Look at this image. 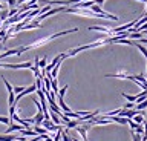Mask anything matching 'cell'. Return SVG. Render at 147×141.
<instances>
[{
	"label": "cell",
	"mask_w": 147,
	"mask_h": 141,
	"mask_svg": "<svg viewBox=\"0 0 147 141\" xmlns=\"http://www.w3.org/2000/svg\"><path fill=\"white\" fill-rule=\"evenodd\" d=\"M78 28H72V29H66V31H61V32H57V34H52V35H48V37H41L38 40H35V42H32L31 45H28L25 46V51H29L32 48H40V46H45V45L51 43L52 40L61 37V35H66V34H72V32H77Z\"/></svg>",
	"instance_id": "obj_1"
},
{
	"label": "cell",
	"mask_w": 147,
	"mask_h": 141,
	"mask_svg": "<svg viewBox=\"0 0 147 141\" xmlns=\"http://www.w3.org/2000/svg\"><path fill=\"white\" fill-rule=\"evenodd\" d=\"M0 67H3V69H31L32 63L25 61V63H20V65H14V63H0Z\"/></svg>",
	"instance_id": "obj_2"
},
{
	"label": "cell",
	"mask_w": 147,
	"mask_h": 141,
	"mask_svg": "<svg viewBox=\"0 0 147 141\" xmlns=\"http://www.w3.org/2000/svg\"><path fill=\"white\" fill-rule=\"evenodd\" d=\"M2 80H3L5 86H6V89H8V104H9V106H12V104H16V94H14V89H12L11 83H9L3 75H2Z\"/></svg>",
	"instance_id": "obj_3"
},
{
	"label": "cell",
	"mask_w": 147,
	"mask_h": 141,
	"mask_svg": "<svg viewBox=\"0 0 147 141\" xmlns=\"http://www.w3.org/2000/svg\"><path fill=\"white\" fill-rule=\"evenodd\" d=\"M64 9H66L64 6H60V8H52V9H49V11H46V12H41V14H38V17H37V20H35V22L45 20V19H48V17H51V16L57 14V12H64Z\"/></svg>",
	"instance_id": "obj_4"
},
{
	"label": "cell",
	"mask_w": 147,
	"mask_h": 141,
	"mask_svg": "<svg viewBox=\"0 0 147 141\" xmlns=\"http://www.w3.org/2000/svg\"><path fill=\"white\" fill-rule=\"evenodd\" d=\"M37 28H41L40 22H34V23H29V25H23L20 31H28V29H37Z\"/></svg>",
	"instance_id": "obj_5"
},
{
	"label": "cell",
	"mask_w": 147,
	"mask_h": 141,
	"mask_svg": "<svg viewBox=\"0 0 147 141\" xmlns=\"http://www.w3.org/2000/svg\"><path fill=\"white\" fill-rule=\"evenodd\" d=\"M16 138H18V136L17 135H11V134H2V135H0V141H14V140H16Z\"/></svg>",
	"instance_id": "obj_6"
},
{
	"label": "cell",
	"mask_w": 147,
	"mask_h": 141,
	"mask_svg": "<svg viewBox=\"0 0 147 141\" xmlns=\"http://www.w3.org/2000/svg\"><path fill=\"white\" fill-rule=\"evenodd\" d=\"M58 106H60V109H61V111H63L64 113L71 111V109H69V106H67L66 103H64V98H58Z\"/></svg>",
	"instance_id": "obj_7"
},
{
	"label": "cell",
	"mask_w": 147,
	"mask_h": 141,
	"mask_svg": "<svg viewBox=\"0 0 147 141\" xmlns=\"http://www.w3.org/2000/svg\"><path fill=\"white\" fill-rule=\"evenodd\" d=\"M147 98V90H142L141 94H138L136 95V100H135V104H138V103H141V101H144V100Z\"/></svg>",
	"instance_id": "obj_8"
},
{
	"label": "cell",
	"mask_w": 147,
	"mask_h": 141,
	"mask_svg": "<svg viewBox=\"0 0 147 141\" xmlns=\"http://www.w3.org/2000/svg\"><path fill=\"white\" fill-rule=\"evenodd\" d=\"M89 9H90V11H94V12H96V14H104V12H106V11L101 9V6H100V5H95V3L89 8Z\"/></svg>",
	"instance_id": "obj_9"
},
{
	"label": "cell",
	"mask_w": 147,
	"mask_h": 141,
	"mask_svg": "<svg viewBox=\"0 0 147 141\" xmlns=\"http://www.w3.org/2000/svg\"><path fill=\"white\" fill-rule=\"evenodd\" d=\"M32 129H34V130H35L38 135H48V134H49L48 130H46V129H43V127H40V126H34Z\"/></svg>",
	"instance_id": "obj_10"
},
{
	"label": "cell",
	"mask_w": 147,
	"mask_h": 141,
	"mask_svg": "<svg viewBox=\"0 0 147 141\" xmlns=\"http://www.w3.org/2000/svg\"><path fill=\"white\" fill-rule=\"evenodd\" d=\"M144 109H147V98L144 100V101L136 104V111H144Z\"/></svg>",
	"instance_id": "obj_11"
},
{
	"label": "cell",
	"mask_w": 147,
	"mask_h": 141,
	"mask_svg": "<svg viewBox=\"0 0 147 141\" xmlns=\"http://www.w3.org/2000/svg\"><path fill=\"white\" fill-rule=\"evenodd\" d=\"M46 66H48V58H46V57L40 58V60H38V67H41V69H45Z\"/></svg>",
	"instance_id": "obj_12"
},
{
	"label": "cell",
	"mask_w": 147,
	"mask_h": 141,
	"mask_svg": "<svg viewBox=\"0 0 147 141\" xmlns=\"http://www.w3.org/2000/svg\"><path fill=\"white\" fill-rule=\"evenodd\" d=\"M67 89H69V84H66L63 89H60V90H58V98H64V95H66V90H67Z\"/></svg>",
	"instance_id": "obj_13"
},
{
	"label": "cell",
	"mask_w": 147,
	"mask_h": 141,
	"mask_svg": "<svg viewBox=\"0 0 147 141\" xmlns=\"http://www.w3.org/2000/svg\"><path fill=\"white\" fill-rule=\"evenodd\" d=\"M121 95L127 100V101H132V103H135V100H136V95H127V94H124V92Z\"/></svg>",
	"instance_id": "obj_14"
},
{
	"label": "cell",
	"mask_w": 147,
	"mask_h": 141,
	"mask_svg": "<svg viewBox=\"0 0 147 141\" xmlns=\"http://www.w3.org/2000/svg\"><path fill=\"white\" fill-rule=\"evenodd\" d=\"M135 134H140V135H142L144 134V126H141V124H136V127H135Z\"/></svg>",
	"instance_id": "obj_15"
},
{
	"label": "cell",
	"mask_w": 147,
	"mask_h": 141,
	"mask_svg": "<svg viewBox=\"0 0 147 141\" xmlns=\"http://www.w3.org/2000/svg\"><path fill=\"white\" fill-rule=\"evenodd\" d=\"M12 89H14V94L17 95V94H20L22 90L25 89V86H16V88H12Z\"/></svg>",
	"instance_id": "obj_16"
},
{
	"label": "cell",
	"mask_w": 147,
	"mask_h": 141,
	"mask_svg": "<svg viewBox=\"0 0 147 141\" xmlns=\"http://www.w3.org/2000/svg\"><path fill=\"white\" fill-rule=\"evenodd\" d=\"M3 19H8V11H0V20H3Z\"/></svg>",
	"instance_id": "obj_17"
},
{
	"label": "cell",
	"mask_w": 147,
	"mask_h": 141,
	"mask_svg": "<svg viewBox=\"0 0 147 141\" xmlns=\"http://www.w3.org/2000/svg\"><path fill=\"white\" fill-rule=\"evenodd\" d=\"M6 3H8V5H9V6H11V8H14V6H16V5H17V0H8V2H6Z\"/></svg>",
	"instance_id": "obj_18"
},
{
	"label": "cell",
	"mask_w": 147,
	"mask_h": 141,
	"mask_svg": "<svg viewBox=\"0 0 147 141\" xmlns=\"http://www.w3.org/2000/svg\"><path fill=\"white\" fill-rule=\"evenodd\" d=\"M138 2H142V3H147V0H138Z\"/></svg>",
	"instance_id": "obj_19"
},
{
	"label": "cell",
	"mask_w": 147,
	"mask_h": 141,
	"mask_svg": "<svg viewBox=\"0 0 147 141\" xmlns=\"http://www.w3.org/2000/svg\"><path fill=\"white\" fill-rule=\"evenodd\" d=\"M2 46H3V43H2V42H0V51H2Z\"/></svg>",
	"instance_id": "obj_20"
},
{
	"label": "cell",
	"mask_w": 147,
	"mask_h": 141,
	"mask_svg": "<svg viewBox=\"0 0 147 141\" xmlns=\"http://www.w3.org/2000/svg\"><path fill=\"white\" fill-rule=\"evenodd\" d=\"M3 9V5H2V3H0V11H2Z\"/></svg>",
	"instance_id": "obj_21"
},
{
	"label": "cell",
	"mask_w": 147,
	"mask_h": 141,
	"mask_svg": "<svg viewBox=\"0 0 147 141\" xmlns=\"http://www.w3.org/2000/svg\"><path fill=\"white\" fill-rule=\"evenodd\" d=\"M2 2H5V3H6V2H8V0H2Z\"/></svg>",
	"instance_id": "obj_22"
}]
</instances>
